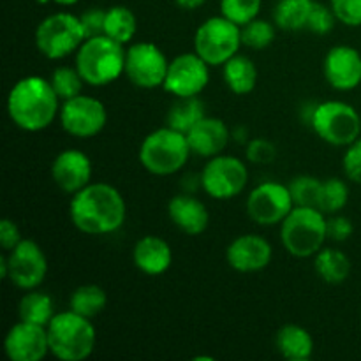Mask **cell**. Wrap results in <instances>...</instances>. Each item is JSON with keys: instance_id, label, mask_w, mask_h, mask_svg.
<instances>
[{"instance_id": "d6986e66", "label": "cell", "mask_w": 361, "mask_h": 361, "mask_svg": "<svg viewBox=\"0 0 361 361\" xmlns=\"http://www.w3.org/2000/svg\"><path fill=\"white\" fill-rule=\"evenodd\" d=\"M51 178L66 194H76L90 183L92 162L85 152L67 148L60 152L51 164Z\"/></svg>"}, {"instance_id": "f546056e", "label": "cell", "mask_w": 361, "mask_h": 361, "mask_svg": "<svg viewBox=\"0 0 361 361\" xmlns=\"http://www.w3.org/2000/svg\"><path fill=\"white\" fill-rule=\"evenodd\" d=\"M106 303H108V296H106L104 289L95 284L80 286V288L74 289L69 300L71 310H74L80 316L88 317V319L99 316L106 309Z\"/></svg>"}, {"instance_id": "4dcf8cb0", "label": "cell", "mask_w": 361, "mask_h": 361, "mask_svg": "<svg viewBox=\"0 0 361 361\" xmlns=\"http://www.w3.org/2000/svg\"><path fill=\"white\" fill-rule=\"evenodd\" d=\"M349 201V187L341 178H328L321 183L319 201L317 208L323 214H337L348 204Z\"/></svg>"}, {"instance_id": "d590c367", "label": "cell", "mask_w": 361, "mask_h": 361, "mask_svg": "<svg viewBox=\"0 0 361 361\" xmlns=\"http://www.w3.org/2000/svg\"><path fill=\"white\" fill-rule=\"evenodd\" d=\"M337 21L338 20L337 16H335L331 6H324V4L321 2H314L307 28H309L310 32H314V34L324 35V34H330V32L334 30Z\"/></svg>"}, {"instance_id": "484cf974", "label": "cell", "mask_w": 361, "mask_h": 361, "mask_svg": "<svg viewBox=\"0 0 361 361\" xmlns=\"http://www.w3.org/2000/svg\"><path fill=\"white\" fill-rule=\"evenodd\" d=\"M316 0H279L274 9V20L282 30H302L309 23L310 11Z\"/></svg>"}, {"instance_id": "8992f818", "label": "cell", "mask_w": 361, "mask_h": 361, "mask_svg": "<svg viewBox=\"0 0 361 361\" xmlns=\"http://www.w3.org/2000/svg\"><path fill=\"white\" fill-rule=\"evenodd\" d=\"M192 154L187 134L171 127L154 130L140 147V162L148 173L157 176L175 175L189 161Z\"/></svg>"}, {"instance_id": "4316f807", "label": "cell", "mask_w": 361, "mask_h": 361, "mask_svg": "<svg viewBox=\"0 0 361 361\" xmlns=\"http://www.w3.org/2000/svg\"><path fill=\"white\" fill-rule=\"evenodd\" d=\"M20 319L27 321V323L41 324V326H48L49 321L55 316V307H53L51 296L46 295L42 291H30L21 298L20 302Z\"/></svg>"}, {"instance_id": "8d00e7d4", "label": "cell", "mask_w": 361, "mask_h": 361, "mask_svg": "<svg viewBox=\"0 0 361 361\" xmlns=\"http://www.w3.org/2000/svg\"><path fill=\"white\" fill-rule=\"evenodd\" d=\"M335 16L348 27H361V0H330Z\"/></svg>"}, {"instance_id": "603a6c76", "label": "cell", "mask_w": 361, "mask_h": 361, "mask_svg": "<svg viewBox=\"0 0 361 361\" xmlns=\"http://www.w3.org/2000/svg\"><path fill=\"white\" fill-rule=\"evenodd\" d=\"M277 351L289 361H307L314 353L312 335L298 324H286L275 335Z\"/></svg>"}, {"instance_id": "30bf717a", "label": "cell", "mask_w": 361, "mask_h": 361, "mask_svg": "<svg viewBox=\"0 0 361 361\" xmlns=\"http://www.w3.org/2000/svg\"><path fill=\"white\" fill-rule=\"evenodd\" d=\"M249 182V169L233 155H215L204 164L200 183L204 192L214 200L236 197Z\"/></svg>"}, {"instance_id": "c3c4849f", "label": "cell", "mask_w": 361, "mask_h": 361, "mask_svg": "<svg viewBox=\"0 0 361 361\" xmlns=\"http://www.w3.org/2000/svg\"><path fill=\"white\" fill-rule=\"evenodd\" d=\"M360 316H361V312H360Z\"/></svg>"}, {"instance_id": "44dd1931", "label": "cell", "mask_w": 361, "mask_h": 361, "mask_svg": "<svg viewBox=\"0 0 361 361\" xmlns=\"http://www.w3.org/2000/svg\"><path fill=\"white\" fill-rule=\"evenodd\" d=\"M168 214L173 224L189 236H197L207 231L210 214L197 197L178 194L168 203Z\"/></svg>"}, {"instance_id": "f6af8a7d", "label": "cell", "mask_w": 361, "mask_h": 361, "mask_svg": "<svg viewBox=\"0 0 361 361\" xmlns=\"http://www.w3.org/2000/svg\"><path fill=\"white\" fill-rule=\"evenodd\" d=\"M233 137H235L236 141H240V143H243V141H245V127H242V129H236L235 134H233Z\"/></svg>"}, {"instance_id": "5bb4252c", "label": "cell", "mask_w": 361, "mask_h": 361, "mask_svg": "<svg viewBox=\"0 0 361 361\" xmlns=\"http://www.w3.org/2000/svg\"><path fill=\"white\" fill-rule=\"evenodd\" d=\"M169 62L162 49L154 42H137L126 53V74L140 88L162 87Z\"/></svg>"}, {"instance_id": "e575fe53", "label": "cell", "mask_w": 361, "mask_h": 361, "mask_svg": "<svg viewBox=\"0 0 361 361\" xmlns=\"http://www.w3.org/2000/svg\"><path fill=\"white\" fill-rule=\"evenodd\" d=\"M261 2L263 0H221V14L243 27L256 20L261 11Z\"/></svg>"}, {"instance_id": "83f0119b", "label": "cell", "mask_w": 361, "mask_h": 361, "mask_svg": "<svg viewBox=\"0 0 361 361\" xmlns=\"http://www.w3.org/2000/svg\"><path fill=\"white\" fill-rule=\"evenodd\" d=\"M207 116L204 104L197 97H183L173 104L168 113V127L187 134L200 120Z\"/></svg>"}, {"instance_id": "ee69618b", "label": "cell", "mask_w": 361, "mask_h": 361, "mask_svg": "<svg viewBox=\"0 0 361 361\" xmlns=\"http://www.w3.org/2000/svg\"><path fill=\"white\" fill-rule=\"evenodd\" d=\"M0 275H2V279L9 277V267H7V257H2V259H0Z\"/></svg>"}, {"instance_id": "f35d334b", "label": "cell", "mask_w": 361, "mask_h": 361, "mask_svg": "<svg viewBox=\"0 0 361 361\" xmlns=\"http://www.w3.org/2000/svg\"><path fill=\"white\" fill-rule=\"evenodd\" d=\"M342 166H344L345 176L351 182L361 183V137L349 145L342 159Z\"/></svg>"}, {"instance_id": "7bdbcfd3", "label": "cell", "mask_w": 361, "mask_h": 361, "mask_svg": "<svg viewBox=\"0 0 361 361\" xmlns=\"http://www.w3.org/2000/svg\"><path fill=\"white\" fill-rule=\"evenodd\" d=\"M204 2H207V0H175L176 6H178L180 9H185V11L197 9V7L203 6Z\"/></svg>"}, {"instance_id": "9a60e30c", "label": "cell", "mask_w": 361, "mask_h": 361, "mask_svg": "<svg viewBox=\"0 0 361 361\" xmlns=\"http://www.w3.org/2000/svg\"><path fill=\"white\" fill-rule=\"evenodd\" d=\"M9 281L16 288L30 291L39 288L48 274V259L34 240H21L7 256Z\"/></svg>"}, {"instance_id": "8fae6325", "label": "cell", "mask_w": 361, "mask_h": 361, "mask_svg": "<svg viewBox=\"0 0 361 361\" xmlns=\"http://www.w3.org/2000/svg\"><path fill=\"white\" fill-rule=\"evenodd\" d=\"M59 118L62 129L67 134L80 140H88V137L97 136L104 129L108 122V113L99 99L80 94L63 101Z\"/></svg>"}, {"instance_id": "d6a6232c", "label": "cell", "mask_w": 361, "mask_h": 361, "mask_svg": "<svg viewBox=\"0 0 361 361\" xmlns=\"http://www.w3.org/2000/svg\"><path fill=\"white\" fill-rule=\"evenodd\" d=\"M321 180H317L316 176L310 175H300L296 178L291 180L289 183V190H291L293 201H295V207H316L317 201H319V192H321Z\"/></svg>"}, {"instance_id": "e0dca14e", "label": "cell", "mask_w": 361, "mask_h": 361, "mask_svg": "<svg viewBox=\"0 0 361 361\" xmlns=\"http://www.w3.org/2000/svg\"><path fill=\"white\" fill-rule=\"evenodd\" d=\"M323 71L335 90H355L361 83V53L348 44L334 46L324 56Z\"/></svg>"}, {"instance_id": "bcb514c9", "label": "cell", "mask_w": 361, "mask_h": 361, "mask_svg": "<svg viewBox=\"0 0 361 361\" xmlns=\"http://www.w3.org/2000/svg\"><path fill=\"white\" fill-rule=\"evenodd\" d=\"M55 4H59V6H74V4H78L80 0H53Z\"/></svg>"}, {"instance_id": "6da1fadb", "label": "cell", "mask_w": 361, "mask_h": 361, "mask_svg": "<svg viewBox=\"0 0 361 361\" xmlns=\"http://www.w3.org/2000/svg\"><path fill=\"white\" fill-rule=\"evenodd\" d=\"M73 224L85 235H109L126 222V200L109 183H88L73 194L69 207Z\"/></svg>"}, {"instance_id": "ba28073f", "label": "cell", "mask_w": 361, "mask_h": 361, "mask_svg": "<svg viewBox=\"0 0 361 361\" xmlns=\"http://www.w3.org/2000/svg\"><path fill=\"white\" fill-rule=\"evenodd\" d=\"M242 44V27L222 14L208 18L194 35V51L208 66H224Z\"/></svg>"}, {"instance_id": "52a82bcc", "label": "cell", "mask_w": 361, "mask_h": 361, "mask_svg": "<svg viewBox=\"0 0 361 361\" xmlns=\"http://www.w3.org/2000/svg\"><path fill=\"white\" fill-rule=\"evenodd\" d=\"M87 41L80 16L71 13H55L44 18L35 30V46L49 60H60L73 55Z\"/></svg>"}, {"instance_id": "b9f144b4", "label": "cell", "mask_w": 361, "mask_h": 361, "mask_svg": "<svg viewBox=\"0 0 361 361\" xmlns=\"http://www.w3.org/2000/svg\"><path fill=\"white\" fill-rule=\"evenodd\" d=\"M21 242V235L18 226L11 219H2L0 221V245L4 250H13L18 243Z\"/></svg>"}, {"instance_id": "4fadbf2b", "label": "cell", "mask_w": 361, "mask_h": 361, "mask_svg": "<svg viewBox=\"0 0 361 361\" xmlns=\"http://www.w3.org/2000/svg\"><path fill=\"white\" fill-rule=\"evenodd\" d=\"M210 81V66L194 53H183L169 62L164 90L175 97H197Z\"/></svg>"}, {"instance_id": "7dc6e473", "label": "cell", "mask_w": 361, "mask_h": 361, "mask_svg": "<svg viewBox=\"0 0 361 361\" xmlns=\"http://www.w3.org/2000/svg\"><path fill=\"white\" fill-rule=\"evenodd\" d=\"M35 2H39V4H48V2H53V0H35Z\"/></svg>"}, {"instance_id": "1f68e13d", "label": "cell", "mask_w": 361, "mask_h": 361, "mask_svg": "<svg viewBox=\"0 0 361 361\" xmlns=\"http://www.w3.org/2000/svg\"><path fill=\"white\" fill-rule=\"evenodd\" d=\"M49 83H51L59 99L67 101V99H73L81 94L85 80L76 67H59V69L53 71Z\"/></svg>"}, {"instance_id": "3957f363", "label": "cell", "mask_w": 361, "mask_h": 361, "mask_svg": "<svg viewBox=\"0 0 361 361\" xmlns=\"http://www.w3.org/2000/svg\"><path fill=\"white\" fill-rule=\"evenodd\" d=\"M126 53L123 44L106 34L88 37L76 51V69L87 85L106 87L126 74Z\"/></svg>"}, {"instance_id": "277c9868", "label": "cell", "mask_w": 361, "mask_h": 361, "mask_svg": "<svg viewBox=\"0 0 361 361\" xmlns=\"http://www.w3.org/2000/svg\"><path fill=\"white\" fill-rule=\"evenodd\" d=\"M48 330L49 353L62 361H83L94 353L95 328L88 317L80 316L74 310L53 316Z\"/></svg>"}, {"instance_id": "f1b7e54d", "label": "cell", "mask_w": 361, "mask_h": 361, "mask_svg": "<svg viewBox=\"0 0 361 361\" xmlns=\"http://www.w3.org/2000/svg\"><path fill=\"white\" fill-rule=\"evenodd\" d=\"M137 30V21L133 11L126 6H113L106 9L104 34L115 39L120 44H126L134 37Z\"/></svg>"}, {"instance_id": "9c48e42d", "label": "cell", "mask_w": 361, "mask_h": 361, "mask_svg": "<svg viewBox=\"0 0 361 361\" xmlns=\"http://www.w3.org/2000/svg\"><path fill=\"white\" fill-rule=\"evenodd\" d=\"M310 127L326 143L349 147L361 134V115L344 101L319 102Z\"/></svg>"}, {"instance_id": "ac0fdd59", "label": "cell", "mask_w": 361, "mask_h": 361, "mask_svg": "<svg viewBox=\"0 0 361 361\" xmlns=\"http://www.w3.org/2000/svg\"><path fill=\"white\" fill-rule=\"evenodd\" d=\"M274 249L270 242L259 235H242L229 243L226 259L233 270L240 274L261 271L270 264Z\"/></svg>"}, {"instance_id": "836d02e7", "label": "cell", "mask_w": 361, "mask_h": 361, "mask_svg": "<svg viewBox=\"0 0 361 361\" xmlns=\"http://www.w3.org/2000/svg\"><path fill=\"white\" fill-rule=\"evenodd\" d=\"M275 41V27L268 23L267 20H256L249 21L242 27V42L247 48L252 49H264Z\"/></svg>"}, {"instance_id": "7c38bea8", "label": "cell", "mask_w": 361, "mask_h": 361, "mask_svg": "<svg viewBox=\"0 0 361 361\" xmlns=\"http://www.w3.org/2000/svg\"><path fill=\"white\" fill-rule=\"evenodd\" d=\"M293 208L295 201L291 190L279 182L259 183L247 197V214L259 226L282 224Z\"/></svg>"}, {"instance_id": "d4e9b609", "label": "cell", "mask_w": 361, "mask_h": 361, "mask_svg": "<svg viewBox=\"0 0 361 361\" xmlns=\"http://www.w3.org/2000/svg\"><path fill=\"white\" fill-rule=\"evenodd\" d=\"M317 275L328 284H342L351 275V259L338 249H321L314 261Z\"/></svg>"}, {"instance_id": "60d3db41", "label": "cell", "mask_w": 361, "mask_h": 361, "mask_svg": "<svg viewBox=\"0 0 361 361\" xmlns=\"http://www.w3.org/2000/svg\"><path fill=\"white\" fill-rule=\"evenodd\" d=\"M326 228L328 238H331L334 242H345L351 238L353 231H355V226L345 215H334L331 219H328Z\"/></svg>"}, {"instance_id": "74e56055", "label": "cell", "mask_w": 361, "mask_h": 361, "mask_svg": "<svg viewBox=\"0 0 361 361\" xmlns=\"http://www.w3.org/2000/svg\"><path fill=\"white\" fill-rule=\"evenodd\" d=\"M275 155H277L275 145L271 141L263 140V137H256L247 145V159L252 164H270V162H274Z\"/></svg>"}, {"instance_id": "ffe728a7", "label": "cell", "mask_w": 361, "mask_h": 361, "mask_svg": "<svg viewBox=\"0 0 361 361\" xmlns=\"http://www.w3.org/2000/svg\"><path fill=\"white\" fill-rule=\"evenodd\" d=\"M229 137H231V134H229L226 122L221 118H215V116H204L187 133L190 152L207 159L221 155L224 148L228 147Z\"/></svg>"}, {"instance_id": "ab89813d", "label": "cell", "mask_w": 361, "mask_h": 361, "mask_svg": "<svg viewBox=\"0 0 361 361\" xmlns=\"http://www.w3.org/2000/svg\"><path fill=\"white\" fill-rule=\"evenodd\" d=\"M80 20L83 23L85 34L88 37H97V35L104 34V23H106V11L101 7H90L85 13L80 14Z\"/></svg>"}, {"instance_id": "5b68a950", "label": "cell", "mask_w": 361, "mask_h": 361, "mask_svg": "<svg viewBox=\"0 0 361 361\" xmlns=\"http://www.w3.org/2000/svg\"><path fill=\"white\" fill-rule=\"evenodd\" d=\"M326 222L319 208L295 207L281 224L282 245L295 257L314 256L328 238Z\"/></svg>"}, {"instance_id": "7a4b0ae2", "label": "cell", "mask_w": 361, "mask_h": 361, "mask_svg": "<svg viewBox=\"0 0 361 361\" xmlns=\"http://www.w3.org/2000/svg\"><path fill=\"white\" fill-rule=\"evenodd\" d=\"M7 113L21 130L39 133L51 126L60 113L59 95L44 78H21L7 95Z\"/></svg>"}, {"instance_id": "2e32d148", "label": "cell", "mask_w": 361, "mask_h": 361, "mask_svg": "<svg viewBox=\"0 0 361 361\" xmlns=\"http://www.w3.org/2000/svg\"><path fill=\"white\" fill-rule=\"evenodd\" d=\"M4 349L11 361H41L49 353L48 330L41 324L20 321L7 331Z\"/></svg>"}, {"instance_id": "7402d4cb", "label": "cell", "mask_w": 361, "mask_h": 361, "mask_svg": "<svg viewBox=\"0 0 361 361\" xmlns=\"http://www.w3.org/2000/svg\"><path fill=\"white\" fill-rule=\"evenodd\" d=\"M133 261L134 267L145 275H157L166 274L173 263V252L171 247L166 240L159 238V236H143L137 240L133 250Z\"/></svg>"}, {"instance_id": "cb8c5ba5", "label": "cell", "mask_w": 361, "mask_h": 361, "mask_svg": "<svg viewBox=\"0 0 361 361\" xmlns=\"http://www.w3.org/2000/svg\"><path fill=\"white\" fill-rule=\"evenodd\" d=\"M224 81L229 90L236 95H247L256 88L257 69L256 63L245 55H238L224 63Z\"/></svg>"}]
</instances>
